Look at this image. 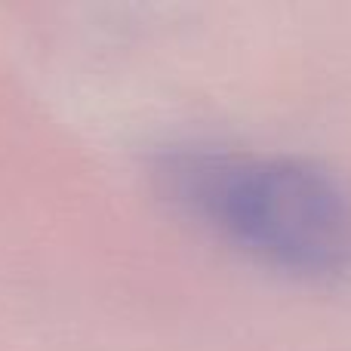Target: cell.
Listing matches in <instances>:
<instances>
[{"instance_id":"1","label":"cell","mask_w":351,"mask_h":351,"mask_svg":"<svg viewBox=\"0 0 351 351\" xmlns=\"http://www.w3.org/2000/svg\"><path fill=\"white\" fill-rule=\"evenodd\" d=\"M164 191L234 250L305 280L351 274V191L302 158L250 152L167 154Z\"/></svg>"}]
</instances>
